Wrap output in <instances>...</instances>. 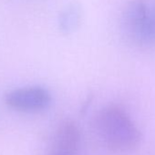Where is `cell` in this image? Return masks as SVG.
Listing matches in <instances>:
<instances>
[{
	"label": "cell",
	"instance_id": "4",
	"mask_svg": "<svg viewBox=\"0 0 155 155\" xmlns=\"http://www.w3.org/2000/svg\"><path fill=\"white\" fill-rule=\"evenodd\" d=\"M81 134L78 125L71 121H64L58 129L56 134L57 153L74 155L81 144Z\"/></svg>",
	"mask_w": 155,
	"mask_h": 155
},
{
	"label": "cell",
	"instance_id": "6",
	"mask_svg": "<svg viewBox=\"0 0 155 155\" xmlns=\"http://www.w3.org/2000/svg\"><path fill=\"white\" fill-rule=\"evenodd\" d=\"M55 155H69V154H65V153H57L56 152V154Z\"/></svg>",
	"mask_w": 155,
	"mask_h": 155
},
{
	"label": "cell",
	"instance_id": "3",
	"mask_svg": "<svg viewBox=\"0 0 155 155\" xmlns=\"http://www.w3.org/2000/svg\"><path fill=\"white\" fill-rule=\"evenodd\" d=\"M51 94L40 86L18 88L9 91L5 97L6 104L20 112H38L46 110L51 103Z\"/></svg>",
	"mask_w": 155,
	"mask_h": 155
},
{
	"label": "cell",
	"instance_id": "5",
	"mask_svg": "<svg viewBox=\"0 0 155 155\" xmlns=\"http://www.w3.org/2000/svg\"><path fill=\"white\" fill-rule=\"evenodd\" d=\"M82 19V8L78 2L69 4L61 13L59 28L64 34H71L81 26Z\"/></svg>",
	"mask_w": 155,
	"mask_h": 155
},
{
	"label": "cell",
	"instance_id": "2",
	"mask_svg": "<svg viewBox=\"0 0 155 155\" xmlns=\"http://www.w3.org/2000/svg\"><path fill=\"white\" fill-rule=\"evenodd\" d=\"M120 29L134 48L155 49V0H130L121 13Z\"/></svg>",
	"mask_w": 155,
	"mask_h": 155
},
{
	"label": "cell",
	"instance_id": "1",
	"mask_svg": "<svg viewBox=\"0 0 155 155\" xmlns=\"http://www.w3.org/2000/svg\"><path fill=\"white\" fill-rule=\"evenodd\" d=\"M95 128L104 145L113 151H130L140 141L138 127L126 110L117 105H109L98 113Z\"/></svg>",
	"mask_w": 155,
	"mask_h": 155
}]
</instances>
